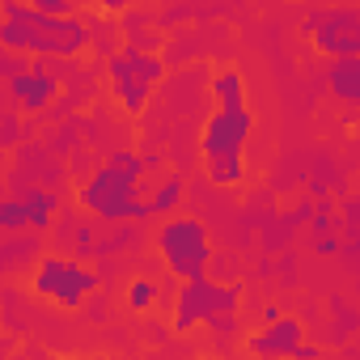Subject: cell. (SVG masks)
I'll return each mask as SVG.
<instances>
[{"mask_svg":"<svg viewBox=\"0 0 360 360\" xmlns=\"http://www.w3.org/2000/svg\"><path fill=\"white\" fill-rule=\"evenodd\" d=\"M0 43L18 56H56L77 60L89 47V26L72 13H43L26 0H5V22H0Z\"/></svg>","mask_w":360,"mask_h":360,"instance_id":"cell-1","label":"cell"},{"mask_svg":"<svg viewBox=\"0 0 360 360\" xmlns=\"http://www.w3.org/2000/svg\"><path fill=\"white\" fill-rule=\"evenodd\" d=\"M238 305H242L238 284H212L208 276L183 280V288L174 292V330H183V335L195 326L238 330Z\"/></svg>","mask_w":360,"mask_h":360,"instance_id":"cell-4","label":"cell"},{"mask_svg":"<svg viewBox=\"0 0 360 360\" xmlns=\"http://www.w3.org/2000/svg\"><path fill=\"white\" fill-rule=\"evenodd\" d=\"M208 89H212V106H246V81H242L238 68H221V72H212Z\"/></svg>","mask_w":360,"mask_h":360,"instance_id":"cell-12","label":"cell"},{"mask_svg":"<svg viewBox=\"0 0 360 360\" xmlns=\"http://www.w3.org/2000/svg\"><path fill=\"white\" fill-rule=\"evenodd\" d=\"M153 305H157V280L136 276V280L127 284V309H131V314H148Z\"/></svg>","mask_w":360,"mask_h":360,"instance_id":"cell-15","label":"cell"},{"mask_svg":"<svg viewBox=\"0 0 360 360\" xmlns=\"http://www.w3.org/2000/svg\"><path fill=\"white\" fill-rule=\"evenodd\" d=\"M178 200H183V178L178 174H169L165 183L144 200V221H157V217H169L174 208H178Z\"/></svg>","mask_w":360,"mask_h":360,"instance_id":"cell-13","label":"cell"},{"mask_svg":"<svg viewBox=\"0 0 360 360\" xmlns=\"http://www.w3.org/2000/svg\"><path fill=\"white\" fill-rule=\"evenodd\" d=\"M140 178H144V157L131 153V148H119L110 153L77 191L81 208L94 212L98 221H110V225H131V221H144V204H140Z\"/></svg>","mask_w":360,"mask_h":360,"instance_id":"cell-2","label":"cell"},{"mask_svg":"<svg viewBox=\"0 0 360 360\" xmlns=\"http://www.w3.org/2000/svg\"><path fill=\"white\" fill-rule=\"evenodd\" d=\"M318 356H322V352H318L314 343H301V347H297V360H318Z\"/></svg>","mask_w":360,"mask_h":360,"instance_id":"cell-18","label":"cell"},{"mask_svg":"<svg viewBox=\"0 0 360 360\" xmlns=\"http://www.w3.org/2000/svg\"><path fill=\"white\" fill-rule=\"evenodd\" d=\"M255 136L250 106H212L200 131V157L217 187H238L246 178V144Z\"/></svg>","mask_w":360,"mask_h":360,"instance_id":"cell-3","label":"cell"},{"mask_svg":"<svg viewBox=\"0 0 360 360\" xmlns=\"http://www.w3.org/2000/svg\"><path fill=\"white\" fill-rule=\"evenodd\" d=\"M26 5H34V9H43V13H72V0H26Z\"/></svg>","mask_w":360,"mask_h":360,"instance_id":"cell-16","label":"cell"},{"mask_svg":"<svg viewBox=\"0 0 360 360\" xmlns=\"http://www.w3.org/2000/svg\"><path fill=\"white\" fill-rule=\"evenodd\" d=\"M246 347L255 356H297V347H301V322L297 318H271L259 335L246 339Z\"/></svg>","mask_w":360,"mask_h":360,"instance_id":"cell-9","label":"cell"},{"mask_svg":"<svg viewBox=\"0 0 360 360\" xmlns=\"http://www.w3.org/2000/svg\"><path fill=\"white\" fill-rule=\"evenodd\" d=\"M106 72H110L115 102H119L127 115H140V110L153 102V94H157V85H161V77H165V64H161V56H153V51L127 43L123 51L110 56Z\"/></svg>","mask_w":360,"mask_h":360,"instance_id":"cell-6","label":"cell"},{"mask_svg":"<svg viewBox=\"0 0 360 360\" xmlns=\"http://www.w3.org/2000/svg\"><path fill=\"white\" fill-rule=\"evenodd\" d=\"M30 229V200H0V233H22Z\"/></svg>","mask_w":360,"mask_h":360,"instance_id":"cell-14","label":"cell"},{"mask_svg":"<svg viewBox=\"0 0 360 360\" xmlns=\"http://www.w3.org/2000/svg\"><path fill=\"white\" fill-rule=\"evenodd\" d=\"M305 30L314 34V47L326 51V56H356L360 51V13L352 5L314 13L305 22Z\"/></svg>","mask_w":360,"mask_h":360,"instance_id":"cell-8","label":"cell"},{"mask_svg":"<svg viewBox=\"0 0 360 360\" xmlns=\"http://www.w3.org/2000/svg\"><path fill=\"white\" fill-rule=\"evenodd\" d=\"M30 292L60 305V309H81L94 292H98V276L77 263V259H64V255H47L34 263V276H30Z\"/></svg>","mask_w":360,"mask_h":360,"instance_id":"cell-7","label":"cell"},{"mask_svg":"<svg viewBox=\"0 0 360 360\" xmlns=\"http://www.w3.org/2000/svg\"><path fill=\"white\" fill-rule=\"evenodd\" d=\"M9 89H13V102H18V110H26V115H39V110H47V106L56 102V94H60V81H56V77H47V72H18Z\"/></svg>","mask_w":360,"mask_h":360,"instance_id":"cell-10","label":"cell"},{"mask_svg":"<svg viewBox=\"0 0 360 360\" xmlns=\"http://www.w3.org/2000/svg\"><path fill=\"white\" fill-rule=\"evenodd\" d=\"M326 85L339 102H360V60L356 56H335L326 64Z\"/></svg>","mask_w":360,"mask_h":360,"instance_id":"cell-11","label":"cell"},{"mask_svg":"<svg viewBox=\"0 0 360 360\" xmlns=\"http://www.w3.org/2000/svg\"><path fill=\"white\" fill-rule=\"evenodd\" d=\"M136 5V0H98V9H106V13H127Z\"/></svg>","mask_w":360,"mask_h":360,"instance_id":"cell-17","label":"cell"},{"mask_svg":"<svg viewBox=\"0 0 360 360\" xmlns=\"http://www.w3.org/2000/svg\"><path fill=\"white\" fill-rule=\"evenodd\" d=\"M157 255H161V263L174 280L208 276V263H212L208 229L195 217H169V221L157 225Z\"/></svg>","mask_w":360,"mask_h":360,"instance_id":"cell-5","label":"cell"}]
</instances>
